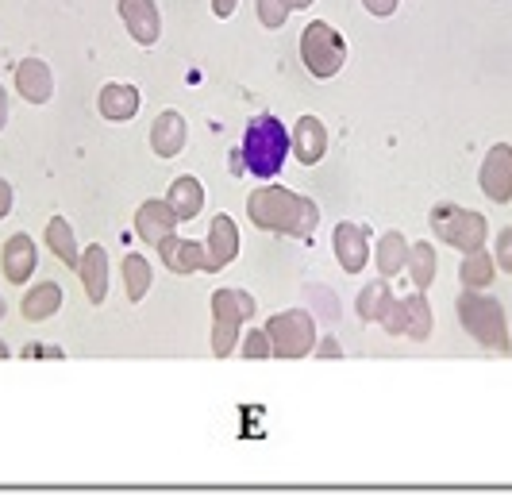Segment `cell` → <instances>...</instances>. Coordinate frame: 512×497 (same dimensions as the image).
<instances>
[{
    "instance_id": "obj_33",
    "label": "cell",
    "mask_w": 512,
    "mask_h": 497,
    "mask_svg": "<svg viewBox=\"0 0 512 497\" xmlns=\"http://www.w3.org/2000/svg\"><path fill=\"white\" fill-rule=\"evenodd\" d=\"M212 8H216V16H231L235 12V0H212Z\"/></svg>"
},
{
    "instance_id": "obj_3",
    "label": "cell",
    "mask_w": 512,
    "mask_h": 497,
    "mask_svg": "<svg viewBox=\"0 0 512 497\" xmlns=\"http://www.w3.org/2000/svg\"><path fill=\"white\" fill-rule=\"evenodd\" d=\"M459 320L482 347H489V351H512L505 309L493 297H482L478 289H466L459 297Z\"/></svg>"
},
{
    "instance_id": "obj_7",
    "label": "cell",
    "mask_w": 512,
    "mask_h": 497,
    "mask_svg": "<svg viewBox=\"0 0 512 497\" xmlns=\"http://www.w3.org/2000/svg\"><path fill=\"white\" fill-rule=\"evenodd\" d=\"M266 336H270V351L282 355V359H301L312 351L316 340V328L305 313H282L266 324Z\"/></svg>"
},
{
    "instance_id": "obj_8",
    "label": "cell",
    "mask_w": 512,
    "mask_h": 497,
    "mask_svg": "<svg viewBox=\"0 0 512 497\" xmlns=\"http://www.w3.org/2000/svg\"><path fill=\"white\" fill-rule=\"evenodd\" d=\"M382 324L389 328V332H397V336L428 340V332H432V313H428V301H424V293L416 289V293H412V297H405V301H393Z\"/></svg>"
},
{
    "instance_id": "obj_27",
    "label": "cell",
    "mask_w": 512,
    "mask_h": 497,
    "mask_svg": "<svg viewBox=\"0 0 512 497\" xmlns=\"http://www.w3.org/2000/svg\"><path fill=\"white\" fill-rule=\"evenodd\" d=\"M389 305H393V297H389V289H385L382 282H374V286L359 297V313L366 316V320H385Z\"/></svg>"
},
{
    "instance_id": "obj_14",
    "label": "cell",
    "mask_w": 512,
    "mask_h": 497,
    "mask_svg": "<svg viewBox=\"0 0 512 497\" xmlns=\"http://www.w3.org/2000/svg\"><path fill=\"white\" fill-rule=\"evenodd\" d=\"M235 255H239V228L228 216H216L212 232H208V270L228 266V262H235Z\"/></svg>"
},
{
    "instance_id": "obj_25",
    "label": "cell",
    "mask_w": 512,
    "mask_h": 497,
    "mask_svg": "<svg viewBox=\"0 0 512 497\" xmlns=\"http://www.w3.org/2000/svg\"><path fill=\"white\" fill-rule=\"evenodd\" d=\"M58 305H62V293H58V286H54V282H47V286H39L24 301V316H27V320H43V316H51Z\"/></svg>"
},
{
    "instance_id": "obj_21",
    "label": "cell",
    "mask_w": 512,
    "mask_h": 497,
    "mask_svg": "<svg viewBox=\"0 0 512 497\" xmlns=\"http://www.w3.org/2000/svg\"><path fill=\"white\" fill-rule=\"evenodd\" d=\"M101 112L108 120H128L139 112V93L131 85H108L101 93Z\"/></svg>"
},
{
    "instance_id": "obj_32",
    "label": "cell",
    "mask_w": 512,
    "mask_h": 497,
    "mask_svg": "<svg viewBox=\"0 0 512 497\" xmlns=\"http://www.w3.org/2000/svg\"><path fill=\"white\" fill-rule=\"evenodd\" d=\"M366 8H370L374 16H393V12H397V0H366Z\"/></svg>"
},
{
    "instance_id": "obj_24",
    "label": "cell",
    "mask_w": 512,
    "mask_h": 497,
    "mask_svg": "<svg viewBox=\"0 0 512 497\" xmlns=\"http://www.w3.org/2000/svg\"><path fill=\"white\" fill-rule=\"evenodd\" d=\"M459 278L466 289H486L489 282H493V259H489L482 247H478V251H466Z\"/></svg>"
},
{
    "instance_id": "obj_2",
    "label": "cell",
    "mask_w": 512,
    "mask_h": 497,
    "mask_svg": "<svg viewBox=\"0 0 512 497\" xmlns=\"http://www.w3.org/2000/svg\"><path fill=\"white\" fill-rule=\"evenodd\" d=\"M285 155H289V131H285L282 120L274 116H258L247 128V139H243V158H247V170L255 178H274L282 170Z\"/></svg>"
},
{
    "instance_id": "obj_1",
    "label": "cell",
    "mask_w": 512,
    "mask_h": 497,
    "mask_svg": "<svg viewBox=\"0 0 512 497\" xmlns=\"http://www.w3.org/2000/svg\"><path fill=\"white\" fill-rule=\"evenodd\" d=\"M247 212L255 220V228H266V232H285V236H308L320 220L316 205L301 197V193H289L282 185H266L251 193L247 201Z\"/></svg>"
},
{
    "instance_id": "obj_34",
    "label": "cell",
    "mask_w": 512,
    "mask_h": 497,
    "mask_svg": "<svg viewBox=\"0 0 512 497\" xmlns=\"http://www.w3.org/2000/svg\"><path fill=\"white\" fill-rule=\"evenodd\" d=\"M8 205H12V189H8V185L0 182V216L8 212Z\"/></svg>"
},
{
    "instance_id": "obj_4",
    "label": "cell",
    "mask_w": 512,
    "mask_h": 497,
    "mask_svg": "<svg viewBox=\"0 0 512 497\" xmlns=\"http://www.w3.org/2000/svg\"><path fill=\"white\" fill-rule=\"evenodd\" d=\"M432 232H436L447 247H459L462 255L486 247V236H489L482 212H466V209H459V205H451V201H443V205L432 209Z\"/></svg>"
},
{
    "instance_id": "obj_37",
    "label": "cell",
    "mask_w": 512,
    "mask_h": 497,
    "mask_svg": "<svg viewBox=\"0 0 512 497\" xmlns=\"http://www.w3.org/2000/svg\"><path fill=\"white\" fill-rule=\"evenodd\" d=\"M0 355H4V347H0Z\"/></svg>"
},
{
    "instance_id": "obj_6",
    "label": "cell",
    "mask_w": 512,
    "mask_h": 497,
    "mask_svg": "<svg viewBox=\"0 0 512 497\" xmlns=\"http://www.w3.org/2000/svg\"><path fill=\"white\" fill-rule=\"evenodd\" d=\"M212 309H216V324H212V351L224 359L235 340H239V320L255 313L251 297L247 293H231V289H220L212 297Z\"/></svg>"
},
{
    "instance_id": "obj_28",
    "label": "cell",
    "mask_w": 512,
    "mask_h": 497,
    "mask_svg": "<svg viewBox=\"0 0 512 497\" xmlns=\"http://www.w3.org/2000/svg\"><path fill=\"white\" fill-rule=\"evenodd\" d=\"M47 236H51V247L58 251V259L70 262V266H74V262H81V259H77V243H74V236H70V228H66V220H62V216H58V220H51V232H47Z\"/></svg>"
},
{
    "instance_id": "obj_22",
    "label": "cell",
    "mask_w": 512,
    "mask_h": 497,
    "mask_svg": "<svg viewBox=\"0 0 512 497\" xmlns=\"http://www.w3.org/2000/svg\"><path fill=\"white\" fill-rule=\"evenodd\" d=\"M409 266V243L401 232H389L382 236V247H378V270H382V278H393V274H401Z\"/></svg>"
},
{
    "instance_id": "obj_16",
    "label": "cell",
    "mask_w": 512,
    "mask_h": 497,
    "mask_svg": "<svg viewBox=\"0 0 512 497\" xmlns=\"http://www.w3.org/2000/svg\"><path fill=\"white\" fill-rule=\"evenodd\" d=\"M181 143H185V124H181V116L178 112H162V116L154 120L151 147L162 158H174L181 151Z\"/></svg>"
},
{
    "instance_id": "obj_19",
    "label": "cell",
    "mask_w": 512,
    "mask_h": 497,
    "mask_svg": "<svg viewBox=\"0 0 512 497\" xmlns=\"http://www.w3.org/2000/svg\"><path fill=\"white\" fill-rule=\"evenodd\" d=\"M16 81H20V93H24L27 101H35V105L51 97V70L43 62H35V58H27L24 66H20Z\"/></svg>"
},
{
    "instance_id": "obj_11",
    "label": "cell",
    "mask_w": 512,
    "mask_h": 497,
    "mask_svg": "<svg viewBox=\"0 0 512 497\" xmlns=\"http://www.w3.org/2000/svg\"><path fill=\"white\" fill-rule=\"evenodd\" d=\"M289 147H293L297 162L312 166V162H320L324 151H328V131H324V124L316 116H301L293 135H289Z\"/></svg>"
},
{
    "instance_id": "obj_17",
    "label": "cell",
    "mask_w": 512,
    "mask_h": 497,
    "mask_svg": "<svg viewBox=\"0 0 512 497\" xmlns=\"http://www.w3.org/2000/svg\"><path fill=\"white\" fill-rule=\"evenodd\" d=\"M166 205L174 209L178 220H193L201 212V205H205V189H201L197 178H178L174 189H170V197H166Z\"/></svg>"
},
{
    "instance_id": "obj_36",
    "label": "cell",
    "mask_w": 512,
    "mask_h": 497,
    "mask_svg": "<svg viewBox=\"0 0 512 497\" xmlns=\"http://www.w3.org/2000/svg\"><path fill=\"white\" fill-rule=\"evenodd\" d=\"M0 124H4V89H0Z\"/></svg>"
},
{
    "instance_id": "obj_29",
    "label": "cell",
    "mask_w": 512,
    "mask_h": 497,
    "mask_svg": "<svg viewBox=\"0 0 512 497\" xmlns=\"http://www.w3.org/2000/svg\"><path fill=\"white\" fill-rule=\"evenodd\" d=\"M289 0H258V20L266 27H282L285 16H289Z\"/></svg>"
},
{
    "instance_id": "obj_26",
    "label": "cell",
    "mask_w": 512,
    "mask_h": 497,
    "mask_svg": "<svg viewBox=\"0 0 512 497\" xmlns=\"http://www.w3.org/2000/svg\"><path fill=\"white\" fill-rule=\"evenodd\" d=\"M124 278H128V297L139 301L147 293V286H151V266H147V259L143 255H128L124 259Z\"/></svg>"
},
{
    "instance_id": "obj_15",
    "label": "cell",
    "mask_w": 512,
    "mask_h": 497,
    "mask_svg": "<svg viewBox=\"0 0 512 497\" xmlns=\"http://www.w3.org/2000/svg\"><path fill=\"white\" fill-rule=\"evenodd\" d=\"M335 255H339V266L347 270V274H359L362 266H366V232H362L359 224H339L335 228Z\"/></svg>"
},
{
    "instance_id": "obj_10",
    "label": "cell",
    "mask_w": 512,
    "mask_h": 497,
    "mask_svg": "<svg viewBox=\"0 0 512 497\" xmlns=\"http://www.w3.org/2000/svg\"><path fill=\"white\" fill-rule=\"evenodd\" d=\"M120 16H124V24H128V31H131V39H135V43H143V47L158 43L162 20H158L154 0H120Z\"/></svg>"
},
{
    "instance_id": "obj_5",
    "label": "cell",
    "mask_w": 512,
    "mask_h": 497,
    "mask_svg": "<svg viewBox=\"0 0 512 497\" xmlns=\"http://www.w3.org/2000/svg\"><path fill=\"white\" fill-rule=\"evenodd\" d=\"M301 58H305L312 78H335L347 62V43L332 24H308L305 39H301Z\"/></svg>"
},
{
    "instance_id": "obj_20",
    "label": "cell",
    "mask_w": 512,
    "mask_h": 497,
    "mask_svg": "<svg viewBox=\"0 0 512 497\" xmlns=\"http://www.w3.org/2000/svg\"><path fill=\"white\" fill-rule=\"evenodd\" d=\"M31 266H35V247H31V239L27 236L8 239V247H4V274H8L12 282H24L27 274H31Z\"/></svg>"
},
{
    "instance_id": "obj_23",
    "label": "cell",
    "mask_w": 512,
    "mask_h": 497,
    "mask_svg": "<svg viewBox=\"0 0 512 497\" xmlns=\"http://www.w3.org/2000/svg\"><path fill=\"white\" fill-rule=\"evenodd\" d=\"M405 270L412 274V286L424 293V289L432 286V278H436V247L432 243H412Z\"/></svg>"
},
{
    "instance_id": "obj_31",
    "label": "cell",
    "mask_w": 512,
    "mask_h": 497,
    "mask_svg": "<svg viewBox=\"0 0 512 497\" xmlns=\"http://www.w3.org/2000/svg\"><path fill=\"white\" fill-rule=\"evenodd\" d=\"M497 266L512 274V228H505L501 236H497Z\"/></svg>"
},
{
    "instance_id": "obj_12",
    "label": "cell",
    "mask_w": 512,
    "mask_h": 497,
    "mask_svg": "<svg viewBox=\"0 0 512 497\" xmlns=\"http://www.w3.org/2000/svg\"><path fill=\"white\" fill-rule=\"evenodd\" d=\"M158 255L162 262L174 270V274H193V270H208V255L205 247H197V243H189V239H174L166 236L158 243Z\"/></svg>"
},
{
    "instance_id": "obj_18",
    "label": "cell",
    "mask_w": 512,
    "mask_h": 497,
    "mask_svg": "<svg viewBox=\"0 0 512 497\" xmlns=\"http://www.w3.org/2000/svg\"><path fill=\"white\" fill-rule=\"evenodd\" d=\"M81 278H85V289H89V301L101 305L104 293H108V259H104L101 247H89L85 259H81Z\"/></svg>"
},
{
    "instance_id": "obj_9",
    "label": "cell",
    "mask_w": 512,
    "mask_h": 497,
    "mask_svg": "<svg viewBox=\"0 0 512 497\" xmlns=\"http://www.w3.org/2000/svg\"><path fill=\"white\" fill-rule=\"evenodd\" d=\"M478 185L493 205H505L512 201V147L509 143H497L486 155L482 170H478Z\"/></svg>"
},
{
    "instance_id": "obj_30",
    "label": "cell",
    "mask_w": 512,
    "mask_h": 497,
    "mask_svg": "<svg viewBox=\"0 0 512 497\" xmlns=\"http://www.w3.org/2000/svg\"><path fill=\"white\" fill-rule=\"evenodd\" d=\"M243 355H247V359H262V355H270V336H266V332H251L247 343H243Z\"/></svg>"
},
{
    "instance_id": "obj_35",
    "label": "cell",
    "mask_w": 512,
    "mask_h": 497,
    "mask_svg": "<svg viewBox=\"0 0 512 497\" xmlns=\"http://www.w3.org/2000/svg\"><path fill=\"white\" fill-rule=\"evenodd\" d=\"M289 4H293V8H308V4H312V0H289Z\"/></svg>"
},
{
    "instance_id": "obj_13",
    "label": "cell",
    "mask_w": 512,
    "mask_h": 497,
    "mask_svg": "<svg viewBox=\"0 0 512 497\" xmlns=\"http://www.w3.org/2000/svg\"><path fill=\"white\" fill-rule=\"evenodd\" d=\"M174 224H181V220L174 216V209H170L166 201H147V205L139 209V216H135V232L147 239V243H154V247L174 232Z\"/></svg>"
}]
</instances>
